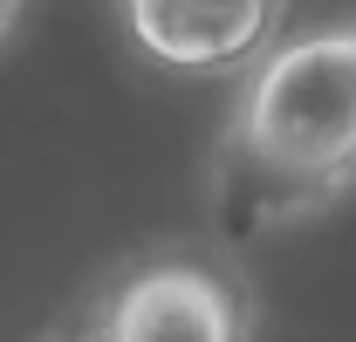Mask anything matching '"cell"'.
<instances>
[{"instance_id": "7a4b0ae2", "label": "cell", "mask_w": 356, "mask_h": 342, "mask_svg": "<svg viewBox=\"0 0 356 342\" xmlns=\"http://www.w3.org/2000/svg\"><path fill=\"white\" fill-rule=\"evenodd\" d=\"M89 342H247V301L206 260H151L117 281Z\"/></svg>"}, {"instance_id": "277c9868", "label": "cell", "mask_w": 356, "mask_h": 342, "mask_svg": "<svg viewBox=\"0 0 356 342\" xmlns=\"http://www.w3.org/2000/svg\"><path fill=\"white\" fill-rule=\"evenodd\" d=\"M7 21H14V0H0V28H7Z\"/></svg>"}, {"instance_id": "3957f363", "label": "cell", "mask_w": 356, "mask_h": 342, "mask_svg": "<svg viewBox=\"0 0 356 342\" xmlns=\"http://www.w3.org/2000/svg\"><path fill=\"white\" fill-rule=\"evenodd\" d=\"M124 21L144 55H158L165 69H240L274 42L281 0H124Z\"/></svg>"}, {"instance_id": "6da1fadb", "label": "cell", "mask_w": 356, "mask_h": 342, "mask_svg": "<svg viewBox=\"0 0 356 342\" xmlns=\"http://www.w3.org/2000/svg\"><path fill=\"white\" fill-rule=\"evenodd\" d=\"M356 178V21L267 48L220 151V226L261 233Z\"/></svg>"}]
</instances>
